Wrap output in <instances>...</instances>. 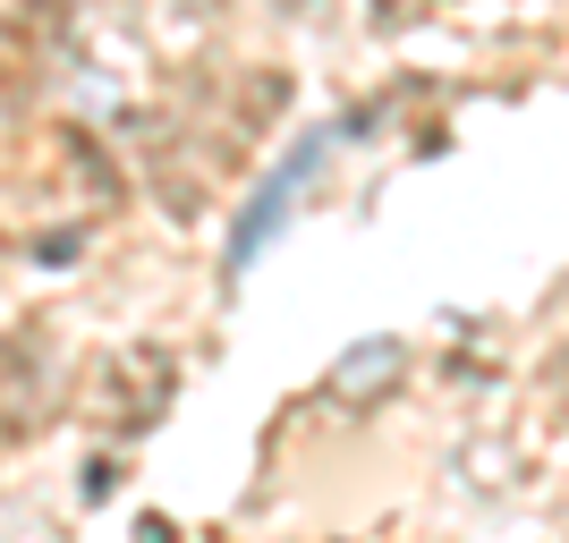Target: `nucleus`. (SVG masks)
I'll return each instance as SVG.
<instances>
[{
  "label": "nucleus",
  "mask_w": 569,
  "mask_h": 543,
  "mask_svg": "<svg viewBox=\"0 0 569 543\" xmlns=\"http://www.w3.org/2000/svg\"><path fill=\"white\" fill-rule=\"evenodd\" d=\"M400 365H408V349L400 340H366V349H349L332 365V400H349V408H366L382 391V382H400Z\"/></svg>",
  "instance_id": "obj_2"
},
{
  "label": "nucleus",
  "mask_w": 569,
  "mask_h": 543,
  "mask_svg": "<svg viewBox=\"0 0 569 543\" xmlns=\"http://www.w3.org/2000/svg\"><path fill=\"white\" fill-rule=\"evenodd\" d=\"M323 144H332V128H307V137L289 144L281 162L256 179V195L238 204V221H230V247H221V281H238L247 263L263 255V238H281V221H289V195L315 179V162H323Z\"/></svg>",
  "instance_id": "obj_1"
}]
</instances>
